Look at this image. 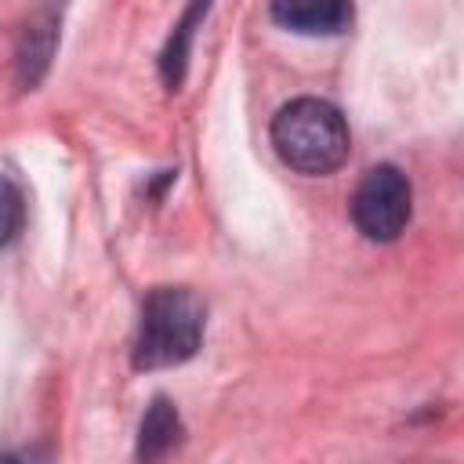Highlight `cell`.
<instances>
[{"label": "cell", "instance_id": "6da1fadb", "mask_svg": "<svg viewBox=\"0 0 464 464\" xmlns=\"http://www.w3.org/2000/svg\"><path fill=\"white\" fill-rule=\"evenodd\" d=\"M272 145L286 167L301 174H330L348 160L352 138L337 105L323 98H297L276 112Z\"/></svg>", "mask_w": 464, "mask_h": 464}, {"label": "cell", "instance_id": "7a4b0ae2", "mask_svg": "<svg viewBox=\"0 0 464 464\" xmlns=\"http://www.w3.org/2000/svg\"><path fill=\"white\" fill-rule=\"evenodd\" d=\"M203 304L185 286H156L141 304L134 370H163L196 355L203 341Z\"/></svg>", "mask_w": 464, "mask_h": 464}, {"label": "cell", "instance_id": "3957f363", "mask_svg": "<svg viewBox=\"0 0 464 464\" xmlns=\"http://www.w3.org/2000/svg\"><path fill=\"white\" fill-rule=\"evenodd\" d=\"M410 214H413V192L406 174L392 163L370 167L352 196L355 228L373 243H392L410 225Z\"/></svg>", "mask_w": 464, "mask_h": 464}, {"label": "cell", "instance_id": "277c9868", "mask_svg": "<svg viewBox=\"0 0 464 464\" xmlns=\"http://www.w3.org/2000/svg\"><path fill=\"white\" fill-rule=\"evenodd\" d=\"M272 18L304 36H334L352 22V0H272Z\"/></svg>", "mask_w": 464, "mask_h": 464}, {"label": "cell", "instance_id": "5b68a950", "mask_svg": "<svg viewBox=\"0 0 464 464\" xmlns=\"http://www.w3.org/2000/svg\"><path fill=\"white\" fill-rule=\"evenodd\" d=\"M178 442H181L178 410L167 399H152V406H149V413L141 420V431H138V457L156 460V457L170 453Z\"/></svg>", "mask_w": 464, "mask_h": 464}, {"label": "cell", "instance_id": "8992f818", "mask_svg": "<svg viewBox=\"0 0 464 464\" xmlns=\"http://www.w3.org/2000/svg\"><path fill=\"white\" fill-rule=\"evenodd\" d=\"M54 25L51 22H33L29 33H25V44L18 51V76L25 87H33L40 80V72L47 69V58H51V47H54Z\"/></svg>", "mask_w": 464, "mask_h": 464}, {"label": "cell", "instance_id": "52a82bcc", "mask_svg": "<svg viewBox=\"0 0 464 464\" xmlns=\"http://www.w3.org/2000/svg\"><path fill=\"white\" fill-rule=\"evenodd\" d=\"M207 7H210V0H192V4H188V14L181 18L178 33L170 36V44H167V51H163V80H167V87H170V91L181 83V72H185V51H188V36H192V29H196V22H199V14H203Z\"/></svg>", "mask_w": 464, "mask_h": 464}, {"label": "cell", "instance_id": "ba28073f", "mask_svg": "<svg viewBox=\"0 0 464 464\" xmlns=\"http://www.w3.org/2000/svg\"><path fill=\"white\" fill-rule=\"evenodd\" d=\"M22 221H25V199L18 185L7 174H0V246H7L22 232Z\"/></svg>", "mask_w": 464, "mask_h": 464}]
</instances>
